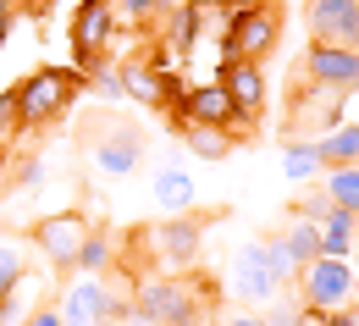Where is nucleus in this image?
<instances>
[{
    "instance_id": "obj_1",
    "label": "nucleus",
    "mask_w": 359,
    "mask_h": 326,
    "mask_svg": "<svg viewBox=\"0 0 359 326\" xmlns=\"http://www.w3.org/2000/svg\"><path fill=\"white\" fill-rule=\"evenodd\" d=\"M299 304L315 315H337V310H354L359 304V271L348 260H310L299 271Z\"/></svg>"
},
{
    "instance_id": "obj_2",
    "label": "nucleus",
    "mask_w": 359,
    "mask_h": 326,
    "mask_svg": "<svg viewBox=\"0 0 359 326\" xmlns=\"http://www.w3.org/2000/svg\"><path fill=\"white\" fill-rule=\"evenodd\" d=\"M276 28H282V17H276L271 0H238V6H226V55L260 67V55L276 45Z\"/></svg>"
},
{
    "instance_id": "obj_3",
    "label": "nucleus",
    "mask_w": 359,
    "mask_h": 326,
    "mask_svg": "<svg viewBox=\"0 0 359 326\" xmlns=\"http://www.w3.org/2000/svg\"><path fill=\"white\" fill-rule=\"evenodd\" d=\"M199 310H205L199 287H194V282H177V277H155L133 293V315L149 321V326H194Z\"/></svg>"
},
{
    "instance_id": "obj_4",
    "label": "nucleus",
    "mask_w": 359,
    "mask_h": 326,
    "mask_svg": "<svg viewBox=\"0 0 359 326\" xmlns=\"http://www.w3.org/2000/svg\"><path fill=\"white\" fill-rule=\"evenodd\" d=\"M61 326H100V321H128V299L111 293L100 277H78L61 287V304H55Z\"/></svg>"
},
{
    "instance_id": "obj_5",
    "label": "nucleus",
    "mask_w": 359,
    "mask_h": 326,
    "mask_svg": "<svg viewBox=\"0 0 359 326\" xmlns=\"http://www.w3.org/2000/svg\"><path fill=\"white\" fill-rule=\"evenodd\" d=\"M72 94H78V72H67V67H45V72H28L11 100H17V116L22 122H45V116H61L67 105H72Z\"/></svg>"
},
{
    "instance_id": "obj_6",
    "label": "nucleus",
    "mask_w": 359,
    "mask_h": 326,
    "mask_svg": "<svg viewBox=\"0 0 359 326\" xmlns=\"http://www.w3.org/2000/svg\"><path fill=\"white\" fill-rule=\"evenodd\" d=\"M310 45L326 50H359V0H304Z\"/></svg>"
},
{
    "instance_id": "obj_7",
    "label": "nucleus",
    "mask_w": 359,
    "mask_h": 326,
    "mask_svg": "<svg viewBox=\"0 0 359 326\" xmlns=\"http://www.w3.org/2000/svg\"><path fill=\"white\" fill-rule=\"evenodd\" d=\"M83 238H89V222H83L78 210H55V216H45V222H39L34 243L45 249V260L55 266V271H72V266H78Z\"/></svg>"
},
{
    "instance_id": "obj_8",
    "label": "nucleus",
    "mask_w": 359,
    "mask_h": 326,
    "mask_svg": "<svg viewBox=\"0 0 359 326\" xmlns=\"http://www.w3.org/2000/svg\"><path fill=\"white\" fill-rule=\"evenodd\" d=\"M276 293H282V282L271 277L266 249H260V243H243V249L232 254V299H243V304H271Z\"/></svg>"
},
{
    "instance_id": "obj_9",
    "label": "nucleus",
    "mask_w": 359,
    "mask_h": 326,
    "mask_svg": "<svg viewBox=\"0 0 359 326\" xmlns=\"http://www.w3.org/2000/svg\"><path fill=\"white\" fill-rule=\"evenodd\" d=\"M304 72H310L315 89H326V94H354V89H359V50L310 45V55H304Z\"/></svg>"
},
{
    "instance_id": "obj_10",
    "label": "nucleus",
    "mask_w": 359,
    "mask_h": 326,
    "mask_svg": "<svg viewBox=\"0 0 359 326\" xmlns=\"http://www.w3.org/2000/svg\"><path fill=\"white\" fill-rule=\"evenodd\" d=\"M182 122L188 128H243V116L232 111V100H226L222 83H205V89H188L182 94Z\"/></svg>"
},
{
    "instance_id": "obj_11",
    "label": "nucleus",
    "mask_w": 359,
    "mask_h": 326,
    "mask_svg": "<svg viewBox=\"0 0 359 326\" xmlns=\"http://www.w3.org/2000/svg\"><path fill=\"white\" fill-rule=\"evenodd\" d=\"M222 89H226L232 111H238L243 122L266 105V78H260V67H255V61H226V67H222Z\"/></svg>"
},
{
    "instance_id": "obj_12",
    "label": "nucleus",
    "mask_w": 359,
    "mask_h": 326,
    "mask_svg": "<svg viewBox=\"0 0 359 326\" xmlns=\"http://www.w3.org/2000/svg\"><path fill=\"white\" fill-rule=\"evenodd\" d=\"M111 22H116V11H111V0H83L78 6V17H72V45L83 61H94L105 39H111Z\"/></svg>"
},
{
    "instance_id": "obj_13",
    "label": "nucleus",
    "mask_w": 359,
    "mask_h": 326,
    "mask_svg": "<svg viewBox=\"0 0 359 326\" xmlns=\"http://www.w3.org/2000/svg\"><path fill=\"white\" fill-rule=\"evenodd\" d=\"M138 155H144V144H138V133H128V128H111L105 139L94 144V166L111 172V177H128L138 166Z\"/></svg>"
},
{
    "instance_id": "obj_14",
    "label": "nucleus",
    "mask_w": 359,
    "mask_h": 326,
    "mask_svg": "<svg viewBox=\"0 0 359 326\" xmlns=\"http://www.w3.org/2000/svg\"><path fill=\"white\" fill-rule=\"evenodd\" d=\"M320 227V254L326 260H348L354 254V243H359V216L354 210H332L326 222H315Z\"/></svg>"
},
{
    "instance_id": "obj_15",
    "label": "nucleus",
    "mask_w": 359,
    "mask_h": 326,
    "mask_svg": "<svg viewBox=\"0 0 359 326\" xmlns=\"http://www.w3.org/2000/svg\"><path fill=\"white\" fill-rule=\"evenodd\" d=\"M28 254H34V238L11 233V227H0V299L17 287V282L28 277Z\"/></svg>"
},
{
    "instance_id": "obj_16",
    "label": "nucleus",
    "mask_w": 359,
    "mask_h": 326,
    "mask_svg": "<svg viewBox=\"0 0 359 326\" xmlns=\"http://www.w3.org/2000/svg\"><path fill=\"white\" fill-rule=\"evenodd\" d=\"M315 149H320V166H326V172H332V166H359V122H343V128L320 133Z\"/></svg>"
},
{
    "instance_id": "obj_17",
    "label": "nucleus",
    "mask_w": 359,
    "mask_h": 326,
    "mask_svg": "<svg viewBox=\"0 0 359 326\" xmlns=\"http://www.w3.org/2000/svg\"><path fill=\"white\" fill-rule=\"evenodd\" d=\"M149 188H155V205H161V210H172V216H182V210L194 205V177H188V172H172V166H161Z\"/></svg>"
},
{
    "instance_id": "obj_18",
    "label": "nucleus",
    "mask_w": 359,
    "mask_h": 326,
    "mask_svg": "<svg viewBox=\"0 0 359 326\" xmlns=\"http://www.w3.org/2000/svg\"><path fill=\"white\" fill-rule=\"evenodd\" d=\"M149 243H161V254H166V260H194V249H199V227H194L188 216H177V222L155 227Z\"/></svg>"
},
{
    "instance_id": "obj_19",
    "label": "nucleus",
    "mask_w": 359,
    "mask_h": 326,
    "mask_svg": "<svg viewBox=\"0 0 359 326\" xmlns=\"http://www.w3.org/2000/svg\"><path fill=\"white\" fill-rule=\"evenodd\" d=\"M282 249H287L293 271H304L310 260H320V227H315V222H299V216H293V227L282 233Z\"/></svg>"
},
{
    "instance_id": "obj_20",
    "label": "nucleus",
    "mask_w": 359,
    "mask_h": 326,
    "mask_svg": "<svg viewBox=\"0 0 359 326\" xmlns=\"http://www.w3.org/2000/svg\"><path fill=\"white\" fill-rule=\"evenodd\" d=\"M320 188H326V199H332L337 210H354L359 216V166H332Z\"/></svg>"
},
{
    "instance_id": "obj_21",
    "label": "nucleus",
    "mask_w": 359,
    "mask_h": 326,
    "mask_svg": "<svg viewBox=\"0 0 359 326\" xmlns=\"http://www.w3.org/2000/svg\"><path fill=\"white\" fill-rule=\"evenodd\" d=\"M122 89L133 100H144V105H161L166 100V78H155L149 67H122Z\"/></svg>"
},
{
    "instance_id": "obj_22",
    "label": "nucleus",
    "mask_w": 359,
    "mask_h": 326,
    "mask_svg": "<svg viewBox=\"0 0 359 326\" xmlns=\"http://www.w3.org/2000/svg\"><path fill=\"white\" fill-rule=\"evenodd\" d=\"M111 260H116V249H111V238H105V233H94V227H89V238H83V249H78V271H83V277H100V271H105Z\"/></svg>"
},
{
    "instance_id": "obj_23",
    "label": "nucleus",
    "mask_w": 359,
    "mask_h": 326,
    "mask_svg": "<svg viewBox=\"0 0 359 326\" xmlns=\"http://www.w3.org/2000/svg\"><path fill=\"white\" fill-rule=\"evenodd\" d=\"M282 172H287L293 183H310L315 172H326V166H320V149H315V144H287V155H282Z\"/></svg>"
},
{
    "instance_id": "obj_24",
    "label": "nucleus",
    "mask_w": 359,
    "mask_h": 326,
    "mask_svg": "<svg viewBox=\"0 0 359 326\" xmlns=\"http://www.w3.org/2000/svg\"><path fill=\"white\" fill-rule=\"evenodd\" d=\"M188 149L199 161H222L226 149H232V133H222V128H188Z\"/></svg>"
},
{
    "instance_id": "obj_25",
    "label": "nucleus",
    "mask_w": 359,
    "mask_h": 326,
    "mask_svg": "<svg viewBox=\"0 0 359 326\" xmlns=\"http://www.w3.org/2000/svg\"><path fill=\"white\" fill-rule=\"evenodd\" d=\"M332 210H337V205L326 199V188H304V193L293 199V216H299V222H326Z\"/></svg>"
},
{
    "instance_id": "obj_26",
    "label": "nucleus",
    "mask_w": 359,
    "mask_h": 326,
    "mask_svg": "<svg viewBox=\"0 0 359 326\" xmlns=\"http://www.w3.org/2000/svg\"><path fill=\"white\" fill-rule=\"evenodd\" d=\"M260 249H266V266H271V277L282 282V287H287V282L299 277V271H293V260H287V249H282V238H266Z\"/></svg>"
},
{
    "instance_id": "obj_27",
    "label": "nucleus",
    "mask_w": 359,
    "mask_h": 326,
    "mask_svg": "<svg viewBox=\"0 0 359 326\" xmlns=\"http://www.w3.org/2000/svg\"><path fill=\"white\" fill-rule=\"evenodd\" d=\"M260 315H266V326H304V304L299 299H282V304H271Z\"/></svg>"
},
{
    "instance_id": "obj_28",
    "label": "nucleus",
    "mask_w": 359,
    "mask_h": 326,
    "mask_svg": "<svg viewBox=\"0 0 359 326\" xmlns=\"http://www.w3.org/2000/svg\"><path fill=\"white\" fill-rule=\"evenodd\" d=\"M89 89L100 94V100H128V89H122V72H111V67H105V72H94Z\"/></svg>"
},
{
    "instance_id": "obj_29",
    "label": "nucleus",
    "mask_w": 359,
    "mask_h": 326,
    "mask_svg": "<svg viewBox=\"0 0 359 326\" xmlns=\"http://www.w3.org/2000/svg\"><path fill=\"white\" fill-rule=\"evenodd\" d=\"M222 326H266V315H260V310H226Z\"/></svg>"
},
{
    "instance_id": "obj_30",
    "label": "nucleus",
    "mask_w": 359,
    "mask_h": 326,
    "mask_svg": "<svg viewBox=\"0 0 359 326\" xmlns=\"http://www.w3.org/2000/svg\"><path fill=\"white\" fill-rule=\"evenodd\" d=\"M22 326H61V315H55V304H39V310H34Z\"/></svg>"
},
{
    "instance_id": "obj_31",
    "label": "nucleus",
    "mask_w": 359,
    "mask_h": 326,
    "mask_svg": "<svg viewBox=\"0 0 359 326\" xmlns=\"http://www.w3.org/2000/svg\"><path fill=\"white\" fill-rule=\"evenodd\" d=\"M161 0H116V11H128V17H149Z\"/></svg>"
},
{
    "instance_id": "obj_32",
    "label": "nucleus",
    "mask_w": 359,
    "mask_h": 326,
    "mask_svg": "<svg viewBox=\"0 0 359 326\" xmlns=\"http://www.w3.org/2000/svg\"><path fill=\"white\" fill-rule=\"evenodd\" d=\"M320 321H326V326H359V315H354V310H337V315H320Z\"/></svg>"
},
{
    "instance_id": "obj_33",
    "label": "nucleus",
    "mask_w": 359,
    "mask_h": 326,
    "mask_svg": "<svg viewBox=\"0 0 359 326\" xmlns=\"http://www.w3.org/2000/svg\"><path fill=\"white\" fill-rule=\"evenodd\" d=\"M348 266H354V271H359V243H354V254H348Z\"/></svg>"
},
{
    "instance_id": "obj_34",
    "label": "nucleus",
    "mask_w": 359,
    "mask_h": 326,
    "mask_svg": "<svg viewBox=\"0 0 359 326\" xmlns=\"http://www.w3.org/2000/svg\"><path fill=\"white\" fill-rule=\"evenodd\" d=\"M6 11H11V0H0V22H6Z\"/></svg>"
},
{
    "instance_id": "obj_35",
    "label": "nucleus",
    "mask_w": 359,
    "mask_h": 326,
    "mask_svg": "<svg viewBox=\"0 0 359 326\" xmlns=\"http://www.w3.org/2000/svg\"><path fill=\"white\" fill-rule=\"evenodd\" d=\"M100 326H128V321H100Z\"/></svg>"
},
{
    "instance_id": "obj_36",
    "label": "nucleus",
    "mask_w": 359,
    "mask_h": 326,
    "mask_svg": "<svg viewBox=\"0 0 359 326\" xmlns=\"http://www.w3.org/2000/svg\"><path fill=\"white\" fill-rule=\"evenodd\" d=\"M0 45H6V22H0Z\"/></svg>"
},
{
    "instance_id": "obj_37",
    "label": "nucleus",
    "mask_w": 359,
    "mask_h": 326,
    "mask_svg": "<svg viewBox=\"0 0 359 326\" xmlns=\"http://www.w3.org/2000/svg\"><path fill=\"white\" fill-rule=\"evenodd\" d=\"M161 6H166V0H161Z\"/></svg>"
}]
</instances>
